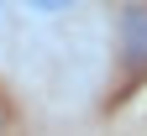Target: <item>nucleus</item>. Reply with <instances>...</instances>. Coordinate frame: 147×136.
Wrapping results in <instances>:
<instances>
[{"label":"nucleus","instance_id":"7ed1b4c3","mask_svg":"<svg viewBox=\"0 0 147 136\" xmlns=\"http://www.w3.org/2000/svg\"><path fill=\"white\" fill-rule=\"evenodd\" d=\"M5 5H11V0H0V21H5Z\"/></svg>","mask_w":147,"mask_h":136},{"label":"nucleus","instance_id":"f03ea898","mask_svg":"<svg viewBox=\"0 0 147 136\" xmlns=\"http://www.w3.org/2000/svg\"><path fill=\"white\" fill-rule=\"evenodd\" d=\"M32 21H58V16H68V11H79L84 0H16Z\"/></svg>","mask_w":147,"mask_h":136},{"label":"nucleus","instance_id":"f257e3e1","mask_svg":"<svg viewBox=\"0 0 147 136\" xmlns=\"http://www.w3.org/2000/svg\"><path fill=\"white\" fill-rule=\"evenodd\" d=\"M116 31H121V52L131 68H147V0H126L121 16H116Z\"/></svg>","mask_w":147,"mask_h":136}]
</instances>
